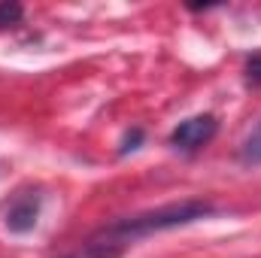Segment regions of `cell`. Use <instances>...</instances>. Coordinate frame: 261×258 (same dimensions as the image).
Returning a JSON list of instances; mask_svg holds the SVG:
<instances>
[{
  "instance_id": "2",
  "label": "cell",
  "mask_w": 261,
  "mask_h": 258,
  "mask_svg": "<svg viewBox=\"0 0 261 258\" xmlns=\"http://www.w3.org/2000/svg\"><path fill=\"white\" fill-rule=\"evenodd\" d=\"M40 207H43V194L37 189H18L3 207V228L9 234L34 231L40 222Z\"/></svg>"
},
{
  "instance_id": "4",
  "label": "cell",
  "mask_w": 261,
  "mask_h": 258,
  "mask_svg": "<svg viewBox=\"0 0 261 258\" xmlns=\"http://www.w3.org/2000/svg\"><path fill=\"white\" fill-rule=\"evenodd\" d=\"M240 161L243 164H249V167H255L261 164V122L252 128V134L243 140V149H240Z\"/></svg>"
},
{
  "instance_id": "7",
  "label": "cell",
  "mask_w": 261,
  "mask_h": 258,
  "mask_svg": "<svg viewBox=\"0 0 261 258\" xmlns=\"http://www.w3.org/2000/svg\"><path fill=\"white\" fill-rule=\"evenodd\" d=\"M246 76H249L252 85H261V55H252L246 61Z\"/></svg>"
},
{
  "instance_id": "3",
  "label": "cell",
  "mask_w": 261,
  "mask_h": 258,
  "mask_svg": "<svg viewBox=\"0 0 261 258\" xmlns=\"http://www.w3.org/2000/svg\"><path fill=\"white\" fill-rule=\"evenodd\" d=\"M219 131V122L216 116L203 113V116H192L186 122H179L176 128L170 131V146L182 149V152H197L200 146H206Z\"/></svg>"
},
{
  "instance_id": "5",
  "label": "cell",
  "mask_w": 261,
  "mask_h": 258,
  "mask_svg": "<svg viewBox=\"0 0 261 258\" xmlns=\"http://www.w3.org/2000/svg\"><path fill=\"white\" fill-rule=\"evenodd\" d=\"M21 15H24L21 3H9V0H3V3H0V31H3V28L18 24V21H21Z\"/></svg>"
},
{
  "instance_id": "6",
  "label": "cell",
  "mask_w": 261,
  "mask_h": 258,
  "mask_svg": "<svg viewBox=\"0 0 261 258\" xmlns=\"http://www.w3.org/2000/svg\"><path fill=\"white\" fill-rule=\"evenodd\" d=\"M140 140H143V131H140V128L128 131V134H125V140H122V149H119V152H122V155H128V152H134V149L140 146Z\"/></svg>"
},
{
  "instance_id": "1",
  "label": "cell",
  "mask_w": 261,
  "mask_h": 258,
  "mask_svg": "<svg viewBox=\"0 0 261 258\" xmlns=\"http://www.w3.org/2000/svg\"><path fill=\"white\" fill-rule=\"evenodd\" d=\"M210 216H216V203H210V200L192 197V200L164 203V207H155V210H146V213H137V216L97 228L64 258H122L137 240H143L149 234L182 228V225H192V222L210 219Z\"/></svg>"
}]
</instances>
